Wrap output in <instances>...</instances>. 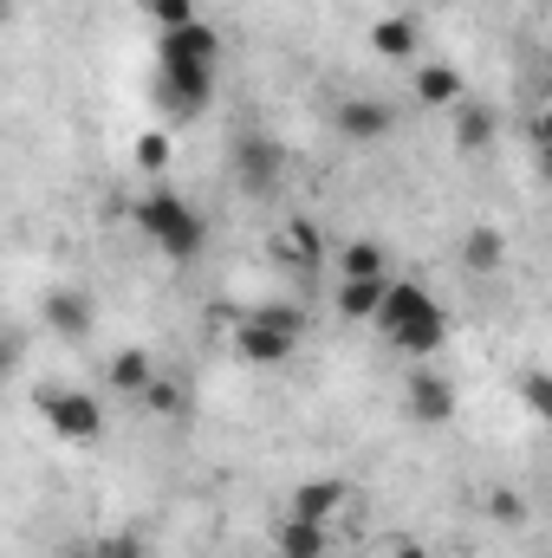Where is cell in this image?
<instances>
[{"label": "cell", "instance_id": "obj_1", "mask_svg": "<svg viewBox=\"0 0 552 558\" xmlns=\"http://www.w3.org/2000/svg\"><path fill=\"white\" fill-rule=\"evenodd\" d=\"M215 59H221V33L208 20L163 33V111L176 124H189L215 105Z\"/></svg>", "mask_w": 552, "mask_h": 558}, {"label": "cell", "instance_id": "obj_2", "mask_svg": "<svg viewBox=\"0 0 552 558\" xmlns=\"http://www.w3.org/2000/svg\"><path fill=\"white\" fill-rule=\"evenodd\" d=\"M371 325H377L397 351H410V357H429V351L448 344V312H442V299H435L422 279H384Z\"/></svg>", "mask_w": 552, "mask_h": 558}, {"label": "cell", "instance_id": "obj_3", "mask_svg": "<svg viewBox=\"0 0 552 558\" xmlns=\"http://www.w3.org/2000/svg\"><path fill=\"white\" fill-rule=\"evenodd\" d=\"M131 221H137L143 241H156L169 260H195V254L208 247V221H202V208H189L176 189H149V195H137Z\"/></svg>", "mask_w": 552, "mask_h": 558}, {"label": "cell", "instance_id": "obj_4", "mask_svg": "<svg viewBox=\"0 0 552 558\" xmlns=\"http://www.w3.org/2000/svg\"><path fill=\"white\" fill-rule=\"evenodd\" d=\"M305 338V312L299 305H261L235 325V351L241 364H286Z\"/></svg>", "mask_w": 552, "mask_h": 558}, {"label": "cell", "instance_id": "obj_5", "mask_svg": "<svg viewBox=\"0 0 552 558\" xmlns=\"http://www.w3.org/2000/svg\"><path fill=\"white\" fill-rule=\"evenodd\" d=\"M286 169H292V162H286V143H279V137L254 131V124H248V131H235V143H228V175H235V189H241V195H261V202L279 195Z\"/></svg>", "mask_w": 552, "mask_h": 558}, {"label": "cell", "instance_id": "obj_6", "mask_svg": "<svg viewBox=\"0 0 552 558\" xmlns=\"http://www.w3.org/2000/svg\"><path fill=\"white\" fill-rule=\"evenodd\" d=\"M39 416H46V428L59 441H72V448L105 441V403L92 390H39Z\"/></svg>", "mask_w": 552, "mask_h": 558}, {"label": "cell", "instance_id": "obj_7", "mask_svg": "<svg viewBox=\"0 0 552 558\" xmlns=\"http://www.w3.org/2000/svg\"><path fill=\"white\" fill-rule=\"evenodd\" d=\"M92 325H98V299H92L85 286H52V292H46V331H59V338H92Z\"/></svg>", "mask_w": 552, "mask_h": 558}, {"label": "cell", "instance_id": "obj_8", "mask_svg": "<svg viewBox=\"0 0 552 558\" xmlns=\"http://www.w3.org/2000/svg\"><path fill=\"white\" fill-rule=\"evenodd\" d=\"M332 124H338V137H351V143H384L397 131V111L384 98H345Z\"/></svg>", "mask_w": 552, "mask_h": 558}, {"label": "cell", "instance_id": "obj_9", "mask_svg": "<svg viewBox=\"0 0 552 558\" xmlns=\"http://www.w3.org/2000/svg\"><path fill=\"white\" fill-rule=\"evenodd\" d=\"M404 397H410V416L429 422V428L455 416V384H448L442 371H416L410 384H404Z\"/></svg>", "mask_w": 552, "mask_h": 558}, {"label": "cell", "instance_id": "obj_10", "mask_svg": "<svg viewBox=\"0 0 552 558\" xmlns=\"http://www.w3.org/2000/svg\"><path fill=\"white\" fill-rule=\"evenodd\" d=\"M345 500H351V487H345V481H332V474H319V481H305V487L292 494V513L325 526L332 513H345Z\"/></svg>", "mask_w": 552, "mask_h": 558}, {"label": "cell", "instance_id": "obj_11", "mask_svg": "<svg viewBox=\"0 0 552 558\" xmlns=\"http://www.w3.org/2000/svg\"><path fill=\"white\" fill-rule=\"evenodd\" d=\"M416 98H422L429 111H448V105H461V72H455L448 59H429V65H416Z\"/></svg>", "mask_w": 552, "mask_h": 558}, {"label": "cell", "instance_id": "obj_12", "mask_svg": "<svg viewBox=\"0 0 552 558\" xmlns=\"http://www.w3.org/2000/svg\"><path fill=\"white\" fill-rule=\"evenodd\" d=\"M448 111H455V143H461V149H488V143L501 137L494 105H468V98H461V105H448Z\"/></svg>", "mask_w": 552, "mask_h": 558}, {"label": "cell", "instance_id": "obj_13", "mask_svg": "<svg viewBox=\"0 0 552 558\" xmlns=\"http://www.w3.org/2000/svg\"><path fill=\"white\" fill-rule=\"evenodd\" d=\"M274 254L286 260V267L312 274V267H319V228H312V221H286V228L274 234Z\"/></svg>", "mask_w": 552, "mask_h": 558}, {"label": "cell", "instance_id": "obj_14", "mask_svg": "<svg viewBox=\"0 0 552 558\" xmlns=\"http://www.w3.org/2000/svg\"><path fill=\"white\" fill-rule=\"evenodd\" d=\"M325 546H332V539H325V526H319V520H299V513H286V526H279V546H274V553H279V558H325Z\"/></svg>", "mask_w": 552, "mask_h": 558}, {"label": "cell", "instance_id": "obj_15", "mask_svg": "<svg viewBox=\"0 0 552 558\" xmlns=\"http://www.w3.org/2000/svg\"><path fill=\"white\" fill-rule=\"evenodd\" d=\"M468 267L475 274H501V260H507V234L494 228V221H481V228H468Z\"/></svg>", "mask_w": 552, "mask_h": 558}, {"label": "cell", "instance_id": "obj_16", "mask_svg": "<svg viewBox=\"0 0 552 558\" xmlns=\"http://www.w3.org/2000/svg\"><path fill=\"white\" fill-rule=\"evenodd\" d=\"M149 377H156L149 351H118V357H111V390H118V397H143Z\"/></svg>", "mask_w": 552, "mask_h": 558}, {"label": "cell", "instance_id": "obj_17", "mask_svg": "<svg viewBox=\"0 0 552 558\" xmlns=\"http://www.w3.org/2000/svg\"><path fill=\"white\" fill-rule=\"evenodd\" d=\"M338 274L345 279H391V267H384V247H377V241H351V247L338 254Z\"/></svg>", "mask_w": 552, "mask_h": 558}, {"label": "cell", "instance_id": "obj_18", "mask_svg": "<svg viewBox=\"0 0 552 558\" xmlns=\"http://www.w3.org/2000/svg\"><path fill=\"white\" fill-rule=\"evenodd\" d=\"M377 292H384V279H338V312L345 318H371Z\"/></svg>", "mask_w": 552, "mask_h": 558}, {"label": "cell", "instance_id": "obj_19", "mask_svg": "<svg viewBox=\"0 0 552 558\" xmlns=\"http://www.w3.org/2000/svg\"><path fill=\"white\" fill-rule=\"evenodd\" d=\"M371 46H377L384 59H410L416 52V26L410 20H377V26H371Z\"/></svg>", "mask_w": 552, "mask_h": 558}, {"label": "cell", "instance_id": "obj_20", "mask_svg": "<svg viewBox=\"0 0 552 558\" xmlns=\"http://www.w3.org/2000/svg\"><path fill=\"white\" fill-rule=\"evenodd\" d=\"M143 13L163 26V33H176V26H189V20H202V7L195 0H143Z\"/></svg>", "mask_w": 552, "mask_h": 558}, {"label": "cell", "instance_id": "obj_21", "mask_svg": "<svg viewBox=\"0 0 552 558\" xmlns=\"http://www.w3.org/2000/svg\"><path fill=\"white\" fill-rule=\"evenodd\" d=\"M92 558H149L137 533H105V539H92Z\"/></svg>", "mask_w": 552, "mask_h": 558}, {"label": "cell", "instance_id": "obj_22", "mask_svg": "<svg viewBox=\"0 0 552 558\" xmlns=\"http://www.w3.org/2000/svg\"><path fill=\"white\" fill-rule=\"evenodd\" d=\"M143 403H149V410H163V416H182V410H189V397H182V390H176L169 377H149V390H143Z\"/></svg>", "mask_w": 552, "mask_h": 558}, {"label": "cell", "instance_id": "obj_23", "mask_svg": "<svg viewBox=\"0 0 552 558\" xmlns=\"http://www.w3.org/2000/svg\"><path fill=\"white\" fill-rule=\"evenodd\" d=\"M163 162H169V137H163V131H143V137H137V169L156 175Z\"/></svg>", "mask_w": 552, "mask_h": 558}, {"label": "cell", "instance_id": "obj_24", "mask_svg": "<svg viewBox=\"0 0 552 558\" xmlns=\"http://www.w3.org/2000/svg\"><path fill=\"white\" fill-rule=\"evenodd\" d=\"M488 513H494V520H507V526H520V520H527V500H520V494H494V500H488Z\"/></svg>", "mask_w": 552, "mask_h": 558}, {"label": "cell", "instance_id": "obj_25", "mask_svg": "<svg viewBox=\"0 0 552 558\" xmlns=\"http://www.w3.org/2000/svg\"><path fill=\"white\" fill-rule=\"evenodd\" d=\"M13 371H20V338H13V331H0V384H7Z\"/></svg>", "mask_w": 552, "mask_h": 558}, {"label": "cell", "instance_id": "obj_26", "mask_svg": "<svg viewBox=\"0 0 552 558\" xmlns=\"http://www.w3.org/2000/svg\"><path fill=\"white\" fill-rule=\"evenodd\" d=\"M391 558H429V553H422V539H397V546H391Z\"/></svg>", "mask_w": 552, "mask_h": 558}, {"label": "cell", "instance_id": "obj_27", "mask_svg": "<svg viewBox=\"0 0 552 558\" xmlns=\"http://www.w3.org/2000/svg\"><path fill=\"white\" fill-rule=\"evenodd\" d=\"M7 13H13V0H0V26H7Z\"/></svg>", "mask_w": 552, "mask_h": 558}, {"label": "cell", "instance_id": "obj_28", "mask_svg": "<svg viewBox=\"0 0 552 558\" xmlns=\"http://www.w3.org/2000/svg\"><path fill=\"white\" fill-rule=\"evenodd\" d=\"M274 558H279V553H274Z\"/></svg>", "mask_w": 552, "mask_h": 558}]
</instances>
